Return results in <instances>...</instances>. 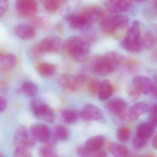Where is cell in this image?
Here are the masks:
<instances>
[{"label": "cell", "mask_w": 157, "mask_h": 157, "mask_svg": "<svg viewBox=\"0 0 157 157\" xmlns=\"http://www.w3.org/2000/svg\"><path fill=\"white\" fill-rule=\"evenodd\" d=\"M125 59V57L124 56L117 52H108L104 56L94 60L92 68L97 75L108 76L115 70Z\"/></svg>", "instance_id": "6da1fadb"}, {"label": "cell", "mask_w": 157, "mask_h": 157, "mask_svg": "<svg viewBox=\"0 0 157 157\" xmlns=\"http://www.w3.org/2000/svg\"><path fill=\"white\" fill-rule=\"evenodd\" d=\"M140 23L135 20L128 29L125 36L121 42V46L124 49L130 53L138 54L142 51L143 44L140 37Z\"/></svg>", "instance_id": "7a4b0ae2"}, {"label": "cell", "mask_w": 157, "mask_h": 157, "mask_svg": "<svg viewBox=\"0 0 157 157\" xmlns=\"http://www.w3.org/2000/svg\"><path fill=\"white\" fill-rule=\"evenodd\" d=\"M66 48L71 57L79 62H83L87 59L90 50L88 41L77 36L68 38L66 41Z\"/></svg>", "instance_id": "3957f363"}, {"label": "cell", "mask_w": 157, "mask_h": 157, "mask_svg": "<svg viewBox=\"0 0 157 157\" xmlns=\"http://www.w3.org/2000/svg\"><path fill=\"white\" fill-rule=\"evenodd\" d=\"M86 77L83 74L63 75L59 79L62 89L69 92H77L80 90L86 82Z\"/></svg>", "instance_id": "277c9868"}, {"label": "cell", "mask_w": 157, "mask_h": 157, "mask_svg": "<svg viewBox=\"0 0 157 157\" xmlns=\"http://www.w3.org/2000/svg\"><path fill=\"white\" fill-rule=\"evenodd\" d=\"M62 40L57 36H51L46 37L41 40L35 46V52L37 55L60 52L63 48Z\"/></svg>", "instance_id": "5b68a950"}, {"label": "cell", "mask_w": 157, "mask_h": 157, "mask_svg": "<svg viewBox=\"0 0 157 157\" xmlns=\"http://www.w3.org/2000/svg\"><path fill=\"white\" fill-rule=\"evenodd\" d=\"M30 106L31 110L37 118L48 123H53L55 121L56 115L53 109L41 100H33Z\"/></svg>", "instance_id": "8992f818"}, {"label": "cell", "mask_w": 157, "mask_h": 157, "mask_svg": "<svg viewBox=\"0 0 157 157\" xmlns=\"http://www.w3.org/2000/svg\"><path fill=\"white\" fill-rule=\"evenodd\" d=\"M31 132L23 126H20L15 131L14 136V143L16 147H23L29 149L33 147L35 144Z\"/></svg>", "instance_id": "52a82bcc"}, {"label": "cell", "mask_w": 157, "mask_h": 157, "mask_svg": "<svg viewBox=\"0 0 157 157\" xmlns=\"http://www.w3.org/2000/svg\"><path fill=\"white\" fill-rule=\"evenodd\" d=\"M15 8L19 15L24 18H30L36 14L38 4L34 0H18Z\"/></svg>", "instance_id": "ba28073f"}, {"label": "cell", "mask_w": 157, "mask_h": 157, "mask_svg": "<svg viewBox=\"0 0 157 157\" xmlns=\"http://www.w3.org/2000/svg\"><path fill=\"white\" fill-rule=\"evenodd\" d=\"M107 108L111 113L121 120L126 117L127 104L123 99L115 98L110 100L107 104Z\"/></svg>", "instance_id": "9c48e42d"}, {"label": "cell", "mask_w": 157, "mask_h": 157, "mask_svg": "<svg viewBox=\"0 0 157 157\" xmlns=\"http://www.w3.org/2000/svg\"><path fill=\"white\" fill-rule=\"evenodd\" d=\"M82 118L86 121H98L103 118L104 114L100 108L92 104L84 105L80 113Z\"/></svg>", "instance_id": "30bf717a"}, {"label": "cell", "mask_w": 157, "mask_h": 157, "mask_svg": "<svg viewBox=\"0 0 157 157\" xmlns=\"http://www.w3.org/2000/svg\"><path fill=\"white\" fill-rule=\"evenodd\" d=\"M105 5L107 10L113 13H120L129 10L133 3L130 1L109 0L105 1Z\"/></svg>", "instance_id": "8fae6325"}, {"label": "cell", "mask_w": 157, "mask_h": 157, "mask_svg": "<svg viewBox=\"0 0 157 157\" xmlns=\"http://www.w3.org/2000/svg\"><path fill=\"white\" fill-rule=\"evenodd\" d=\"M30 132L36 140L45 143L48 140L52 133L48 127L43 124L33 125L30 129Z\"/></svg>", "instance_id": "7c38bea8"}, {"label": "cell", "mask_w": 157, "mask_h": 157, "mask_svg": "<svg viewBox=\"0 0 157 157\" xmlns=\"http://www.w3.org/2000/svg\"><path fill=\"white\" fill-rule=\"evenodd\" d=\"M88 19L90 24L101 21L105 17L104 11L101 7L91 6L85 8L81 12Z\"/></svg>", "instance_id": "4fadbf2b"}, {"label": "cell", "mask_w": 157, "mask_h": 157, "mask_svg": "<svg viewBox=\"0 0 157 157\" xmlns=\"http://www.w3.org/2000/svg\"><path fill=\"white\" fill-rule=\"evenodd\" d=\"M132 83L140 93L145 95L150 93L152 82L149 77L142 75L136 76L133 79Z\"/></svg>", "instance_id": "5bb4252c"}, {"label": "cell", "mask_w": 157, "mask_h": 157, "mask_svg": "<svg viewBox=\"0 0 157 157\" xmlns=\"http://www.w3.org/2000/svg\"><path fill=\"white\" fill-rule=\"evenodd\" d=\"M14 33L17 36L23 40H29L36 35L35 28L27 24H20L14 28Z\"/></svg>", "instance_id": "9a60e30c"}, {"label": "cell", "mask_w": 157, "mask_h": 157, "mask_svg": "<svg viewBox=\"0 0 157 157\" xmlns=\"http://www.w3.org/2000/svg\"><path fill=\"white\" fill-rule=\"evenodd\" d=\"M142 39L144 47L148 49L153 48L157 44V25L150 26Z\"/></svg>", "instance_id": "2e32d148"}, {"label": "cell", "mask_w": 157, "mask_h": 157, "mask_svg": "<svg viewBox=\"0 0 157 157\" xmlns=\"http://www.w3.org/2000/svg\"><path fill=\"white\" fill-rule=\"evenodd\" d=\"M67 21L70 26L75 29H83L91 25L87 18L81 13L79 14L68 16Z\"/></svg>", "instance_id": "e0dca14e"}, {"label": "cell", "mask_w": 157, "mask_h": 157, "mask_svg": "<svg viewBox=\"0 0 157 157\" xmlns=\"http://www.w3.org/2000/svg\"><path fill=\"white\" fill-rule=\"evenodd\" d=\"M149 110L148 105L143 102H139L133 105L129 109L128 117L131 121L137 120L141 115L144 114Z\"/></svg>", "instance_id": "ac0fdd59"}, {"label": "cell", "mask_w": 157, "mask_h": 157, "mask_svg": "<svg viewBox=\"0 0 157 157\" xmlns=\"http://www.w3.org/2000/svg\"><path fill=\"white\" fill-rule=\"evenodd\" d=\"M155 127L156 126L149 122L141 123L137 127L136 135L148 140L154 134Z\"/></svg>", "instance_id": "d6986e66"}, {"label": "cell", "mask_w": 157, "mask_h": 157, "mask_svg": "<svg viewBox=\"0 0 157 157\" xmlns=\"http://www.w3.org/2000/svg\"><path fill=\"white\" fill-rule=\"evenodd\" d=\"M113 92V88L110 81L105 79L100 82L98 90L99 99L101 101L106 100L110 98Z\"/></svg>", "instance_id": "ffe728a7"}, {"label": "cell", "mask_w": 157, "mask_h": 157, "mask_svg": "<svg viewBox=\"0 0 157 157\" xmlns=\"http://www.w3.org/2000/svg\"><path fill=\"white\" fill-rule=\"evenodd\" d=\"M17 64V58L13 54L2 53L0 56V66L4 69H13L16 67Z\"/></svg>", "instance_id": "44dd1931"}, {"label": "cell", "mask_w": 157, "mask_h": 157, "mask_svg": "<svg viewBox=\"0 0 157 157\" xmlns=\"http://www.w3.org/2000/svg\"><path fill=\"white\" fill-rule=\"evenodd\" d=\"M36 68L40 75L44 77H52L56 71V66L47 62H39L36 64Z\"/></svg>", "instance_id": "7402d4cb"}, {"label": "cell", "mask_w": 157, "mask_h": 157, "mask_svg": "<svg viewBox=\"0 0 157 157\" xmlns=\"http://www.w3.org/2000/svg\"><path fill=\"white\" fill-rule=\"evenodd\" d=\"M104 142L105 138L103 136H94L86 140L85 146L92 151H99L102 148Z\"/></svg>", "instance_id": "603a6c76"}, {"label": "cell", "mask_w": 157, "mask_h": 157, "mask_svg": "<svg viewBox=\"0 0 157 157\" xmlns=\"http://www.w3.org/2000/svg\"><path fill=\"white\" fill-rule=\"evenodd\" d=\"M100 29L102 33L106 35H110L114 33L116 31L113 21V16L105 17L100 23Z\"/></svg>", "instance_id": "cb8c5ba5"}, {"label": "cell", "mask_w": 157, "mask_h": 157, "mask_svg": "<svg viewBox=\"0 0 157 157\" xmlns=\"http://www.w3.org/2000/svg\"><path fill=\"white\" fill-rule=\"evenodd\" d=\"M109 150L114 157H128L129 155L128 149L118 143H111L109 146Z\"/></svg>", "instance_id": "d4e9b609"}, {"label": "cell", "mask_w": 157, "mask_h": 157, "mask_svg": "<svg viewBox=\"0 0 157 157\" xmlns=\"http://www.w3.org/2000/svg\"><path fill=\"white\" fill-rule=\"evenodd\" d=\"M79 114L78 112L71 109H64L61 113V117L63 121L68 124L76 123L78 119Z\"/></svg>", "instance_id": "484cf974"}, {"label": "cell", "mask_w": 157, "mask_h": 157, "mask_svg": "<svg viewBox=\"0 0 157 157\" xmlns=\"http://www.w3.org/2000/svg\"><path fill=\"white\" fill-rule=\"evenodd\" d=\"M22 90L25 95L29 97L35 96L38 91V88L35 83L32 82H25L21 86Z\"/></svg>", "instance_id": "4316f807"}, {"label": "cell", "mask_w": 157, "mask_h": 157, "mask_svg": "<svg viewBox=\"0 0 157 157\" xmlns=\"http://www.w3.org/2000/svg\"><path fill=\"white\" fill-rule=\"evenodd\" d=\"M113 21L116 30L124 29L129 24V18L124 15L113 16Z\"/></svg>", "instance_id": "83f0119b"}, {"label": "cell", "mask_w": 157, "mask_h": 157, "mask_svg": "<svg viewBox=\"0 0 157 157\" xmlns=\"http://www.w3.org/2000/svg\"><path fill=\"white\" fill-rule=\"evenodd\" d=\"M62 1L56 0H45L43 1V4L45 10L49 13H54L59 9L60 5L63 3Z\"/></svg>", "instance_id": "f1b7e54d"}, {"label": "cell", "mask_w": 157, "mask_h": 157, "mask_svg": "<svg viewBox=\"0 0 157 157\" xmlns=\"http://www.w3.org/2000/svg\"><path fill=\"white\" fill-rule=\"evenodd\" d=\"M54 134L57 140H67L69 137V132L64 126L58 125L55 127Z\"/></svg>", "instance_id": "f546056e"}, {"label": "cell", "mask_w": 157, "mask_h": 157, "mask_svg": "<svg viewBox=\"0 0 157 157\" xmlns=\"http://www.w3.org/2000/svg\"><path fill=\"white\" fill-rule=\"evenodd\" d=\"M130 130L127 127H121L117 129V138L121 142H126L130 138Z\"/></svg>", "instance_id": "4dcf8cb0"}, {"label": "cell", "mask_w": 157, "mask_h": 157, "mask_svg": "<svg viewBox=\"0 0 157 157\" xmlns=\"http://www.w3.org/2000/svg\"><path fill=\"white\" fill-rule=\"evenodd\" d=\"M76 153L78 157H94L96 151L89 149L85 145H80L76 148Z\"/></svg>", "instance_id": "1f68e13d"}, {"label": "cell", "mask_w": 157, "mask_h": 157, "mask_svg": "<svg viewBox=\"0 0 157 157\" xmlns=\"http://www.w3.org/2000/svg\"><path fill=\"white\" fill-rule=\"evenodd\" d=\"M127 93L129 98L134 101L138 100L140 97L141 94L139 91L132 83H129L127 86Z\"/></svg>", "instance_id": "d6a6232c"}, {"label": "cell", "mask_w": 157, "mask_h": 157, "mask_svg": "<svg viewBox=\"0 0 157 157\" xmlns=\"http://www.w3.org/2000/svg\"><path fill=\"white\" fill-rule=\"evenodd\" d=\"M39 154L41 157H58L53 147L46 145L41 147L39 150Z\"/></svg>", "instance_id": "836d02e7"}, {"label": "cell", "mask_w": 157, "mask_h": 157, "mask_svg": "<svg viewBox=\"0 0 157 157\" xmlns=\"http://www.w3.org/2000/svg\"><path fill=\"white\" fill-rule=\"evenodd\" d=\"M132 143L134 148L137 149H140L147 146L148 143V140L142 138L136 135L133 138Z\"/></svg>", "instance_id": "e575fe53"}, {"label": "cell", "mask_w": 157, "mask_h": 157, "mask_svg": "<svg viewBox=\"0 0 157 157\" xmlns=\"http://www.w3.org/2000/svg\"><path fill=\"white\" fill-rule=\"evenodd\" d=\"M13 157H32V155L28 148L16 147L13 152Z\"/></svg>", "instance_id": "d590c367"}, {"label": "cell", "mask_w": 157, "mask_h": 157, "mask_svg": "<svg viewBox=\"0 0 157 157\" xmlns=\"http://www.w3.org/2000/svg\"><path fill=\"white\" fill-rule=\"evenodd\" d=\"M100 82L97 80L94 79H90L89 80L88 82V87L89 91L92 94H98Z\"/></svg>", "instance_id": "8d00e7d4"}, {"label": "cell", "mask_w": 157, "mask_h": 157, "mask_svg": "<svg viewBox=\"0 0 157 157\" xmlns=\"http://www.w3.org/2000/svg\"><path fill=\"white\" fill-rule=\"evenodd\" d=\"M149 122L155 126L157 125V104L151 105L149 109Z\"/></svg>", "instance_id": "74e56055"}, {"label": "cell", "mask_w": 157, "mask_h": 157, "mask_svg": "<svg viewBox=\"0 0 157 157\" xmlns=\"http://www.w3.org/2000/svg\"><path fill=\"white\" fill-rule=\"evenodd\" d=\"M9 5V1L7 0H1L0 1V17H2L7 12Z\"/></svg>", "instance_id": "f35d334b"}, {"label": "cell", "mask_w": 157, "mask_h": 157, "mask_svg": "<svg viewBox=\"0 0 157 157\" xmlns=\"http://www.w3.org/2000/svg\"><path fill=\"white\" fill-rule=\"evenodd\" d=\"M7 106V101L6 98L3 96L0 97V112L2 113L6 110Z\"/></svg>", "instance_id": "ab89813d"}, {"label": "cell", "mask_w": 157, "mask_h": 157, "mask_svg": "<svg viewBox=\"0 0 157 157\" xmlns=\"http://www.w3.org/2000/svg\"><path fill=\"white\" fill-rule=\"evenodd\" d=\"M150 93L154 98L157 99V81L152 82Z\"/></svg>", "instance_id": "60d3db41"}, {"label": "cell", "mask_w": 157, "mask_h": 157, "mask_svg": "<svg viewBox=\"0 0 157 157\" xmlns=\"http://www.w3.org/2000/svg\"><path fill=\"white\" fill-rule=\"evenodd\" d=\"M94 157H108V155L105 151H99L95 152Z\"/></svg>", "instance_id": "b9f144b4"}, {"label": "cell", "mask_w": 157, "mask_h": 157, "mask_svg": "<svg viewBox=\"0 0 157 157\" xmlns=\"http://www.w3.org/2000/svg\"><path fill=\"white\" fill-rule=\"evenodd\" d=\"M152 147L154 148L157 149V134L154 136L152 140V142H151Z\"/></svg>", "instance_id": "7bdbcfd3"}, {"label": "cell", "mask_w": 157, "mask_h": 157, "mask_svg": "<svg viewBox=\"0 0 157 157\" xmlns=\"http://www.w3.org/2000/svg\"><path fill=\"white\" fill-rule=\"evenodd\" d=\"M140 157H156V156L152 154H147V155H144V156H141Z\"/></svg>", "instance_id": "ee69618b"}, {"label": "cell", "mask_w": 157, "mask_h": 157, "mask_svg": "<svg viewBox=\"0 0 157 157\" xmlns=\"http://www.w3.org/2000/svg\"><path fill=\"white\" fill-rule=\"evenodd\" d=\"M152 4L154 5V7L157 9V1H154L152 2Z\"/></svg>", "instance_id": "f6af8a7d"}, {"label": "cell", "mask_w": 157, "mask_h": 157, "mask_svg": "<svg viewBox=\"0 0 157 157\" xmlns=\"http://www.w3.org/2000/svg\"><path fill=\"white\" fill-rule=\"evenodd\" d=\"M1 157H3V155H2V154H1Z\"/></svg>", "instance_id": "bcb514c9"}]
</instances>
